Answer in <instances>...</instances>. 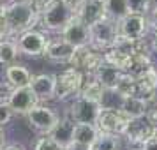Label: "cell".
<instances>
[{"instance_id":"cell-22","label":"cell","mask_w":157,"mask_h":150,"mask_svg":"<svg viewBox=\"0 0 157 150\" xmlns=\"http://www.w3.org/2000/svg\"><path fill=\"white\" fill-rule=\"evenodd\" d=\"M120 71H117V69H113L111 65H106L102 64L97 69V71L92 74V78L99 83L104 90H115V87H117V81H118V78H120Z\"/></svg>"},{"instance_id":"cell-5","label":"cell","mask_w":157,"mask_h":150,"mask_svg":"<svg viewBox=\"0 0 157 150\" xmlns=\"http://www.w3.org/2000/svg\"><path fill=\"white\" fill-rule=\"evenodd\" d=\"M104 64L102 60V53L94 50L92 46H83V48H76L72 53L71 60H69V67L76 69V71L83 72L85 76H92L94 72Z\"/></svg>"},{"instance_id":"cell-21","label":"cell","mask_w":157,"mask_h":150,"mask_svg":"<svg viewBox=\"0 0 157 150\" xmlns=\"http://www.w3.org/2000/svg\"><path fill=\"white\" fill-rule=\"evenodd\" d=\"M99 136V129L92 124H76L72 133V143L81 147H92L95 138Z\"/></svg>"},{"instance_id":"cell-11","label":"cell","mask_w":157,"mask_h":150,"mask_svg":"<svg viewBox=\"0 0 157 150\" xmlns=\"http://www.w3.org/2000/svg\"><path fill=\"white\" fill-rule=\"evenodd\" d=\"M39 104L37 97L30 88H14L11 97L7 99V106L11 108L13 115H27Z\"/></svg>"},{"instance_id":"cell-18","label":"cell","mask_w":157,"mask_h":150,"mask_svg":"<svg viewBox=\"0 0 157 150\" xmlns=\"http://www.w3.org/2000/svg\"><path fill=\"white\" fill-rule=\"evenodd\" d=\"M4 76H6V81H7L13 88H29L34 74H32L25 65L13 64V65H7V67H6Z\"/></svg>"},{"instance_id":"cell-46","label":"cell","mask_w":157,"mask_h":150,"mask_svg":"<svg viewBox=\"0 0 157 150\" xmlns=\"http://www.w3.org/2000/svg\"><path fill=\"white\" fill-rule=\"evenodd\" d=\"M102 2H104V0H102Z\"/></svg>"},{"instance_id":"cell-7","label":"cell","mask_w":157,"mask_h":150,"mask_svg":"<svg viewBox=\"0 0 157 150\" xmlns=\"http://www.w3.org/2000/svg\"><path fill=\"white\" fill-rule=\"evenodd\" d=\"M60 120V115L50 106H43V104H37L29 115H27V122H29V125L36 133L39 134H50L53 127L58 124Z\"/></svg>"},{"instance_id":"cell-2","label":"cell","mask_w":157,"mask_h":150,"mask_svg":"<svg viewBox=\"0 0 157 150\" xmlns=\"http://www.w3.org/2000/svg\"><path fill=\"white\" fill-rule=\"evenodd\" d=\"M72 18H74V13L65 6L62 0H51L41 11L39 23L48 32H62Z\"/></svg>"},{"instance_id":"cell-30","label":"cell","mask_w":157,"mask_h":150,"mask_svg":"<svg viewBox=\"0 0 157 150\" xmlns=\"http://www.w3.org/2000/svg\"><path fill=\"white\" fill-rule=\"evenodd\" d=\"M131 14H147L150 11V0H127Z\"/></svg>"},{"instance_id":"cell-40","label":"cell","mask_w":157,"mask_h":150,"mask_svg":"<svg viewBox=\"0 0 157 150\" xmlns=\"http://www.w3.org/2000/svg\"><path fill=\"white\" fill-rule=\"evenodd\" d=\"M32 4H34V7L39 11V14H41V11H43V7L48 4V2H51V0H30Z\"/></svg>"},{"instance_id":"cell-9","label":"cell","mask_w":157,"mask_h":150,"mask_svg":"<svg viewBox=\"0 0 157 150\" xmlns=\"http://www.w3.org/2000/svg\"><path fill=\"white\" fill-rule=\"evenodd\" d=\"M60 37L65 43L71 44L74 50L83 48V46H90V27H86L85 23H81L74 16L71 21L67 23V27L60 32Z\"/></svg>"},{"instance_id":"cell-23","label":"cell","mask_w":157,"mask_h":150,"mask_svg":"<svg viewBox=\"0 0 157 150\" xmlns=\"http://www.w3.org/2000/svg\"><path fill=\"white\" fill-rule=\"evenodd\" d=\"M102 60H104L106 65H111L113 69H117V71H120V72H127L129 64H131V57L124 55L122 51L115 50V48L104 51L102 53Z\"/></svg>"},{"instance_id":"cell-1","label":"cell","mask_w":157,"mask_h":150,"mask_svg":"<svg viewBox=\"0 0 157 150\" xmlns=\"http://www.w3.org/2000/svg\"><path fill=\"white\" fill-rule=\"evenodd\" d=\"M2 11L6 14L11 37L20 36L27 30H32L39 23V11L34 7L30 0H9L2 4Z\"/></svg>"},{"instance_id":"cell-20","label":"cell","mask_w":157,"mask_h":150,"mask_svg":"<svg viewBox=\"0 0 157 150\" xmlns=\"http://www.w3.org/2000/svg\"><path fill=\"white\" fill-rule=\"evenodd\" d=\"M136 83H138V95L148 101L150 94L157 88V71L154 67L141 71L136 76Z\"/></svg>"},{"instance_id":"cell-17","label":"cell","mask_w":157,"mask_h":150,"mask_svg":"<svg viewBox=\"0 0 157 150\" xmlns=\"http://www.w3.org/2000/svg\"><path fill=\"white\" fill-rule=\"evenodd\" d=\"M74 125H76V124H74L71 118L64 117V118H60V120H58V124L53 127V131H51L48 136L57 143L60 150H65V148H69V147L72 145V133H74Z\"/></svg>"},{"instance_id":"cell-6","label":"cell","mask_w":157,"mask_h":150,"mask_svg":"<svg viewBox=\"0 0 157 150\" xmlns=\"http://www.w3.org/2000/svg\"><path fill=\"white\" fill-rule=\"evenodd\" d=\"M16 46H18V51L20 55H25V57L36 58L44 55L46 51V44H48V37L44 36L41 30H27L20 36H16L14 39Z\"/></svg>"},{"instance_id":"cell-8","label":"cell","mask_w":157,"mask_h":150,"mask_svg":"<svg viewBox=\"0 0 157 150\" xmlns=\"http://www.w3.org/2000/svg\"><path fill=\"white\" fill-rule=\"evenodd\" d=\"M99 113V102H92V101H86L83 97H74L69 104L67 118H71L74 124H92V125H95Z\"/></svg>"},{"instance_id":"cell-33","label":"cell","mask_w":157,"mask_h":150,"mask_svg":"<svg viewBox=\"0 0 157 150\" xmlns=\"http://www.w3.org/2000/svg\"><path fill=\"white\" fill-rule=\"evenodd\" d=\"M9 37H11L9 25H7V20H6V14L2 11V6H0V41L2 39H9Z\"/></svg>"},{"instance_id":"cell-16","label":"cell","mask_w":157,"mask_h":150,"mask_svg":"<svg viewBox=\"0 0 157 150\" xmlns=\"http://www.w3.org/2000/svg\"><path fill=\"white\" fill-rule=\"evenodd\" d=\"M74 48L69 43H65L62 37L58 39H48L46 44V51H44V57L50 58L51 62H62V64H69Z\"/></svg>"},{"instance_id":"cell-19","label":"cell","mask_w":157,"mask_h":150,"mask_svg":"<svg viewBox=\"0 0 157 150\" xmlns=\"http://www.w3.org/2000/svg\"><path fill=\"white\" fill-rule=\"evenodd\" d=\"M148 101L134 95V97H125L124 104L120 108V113L124 117H127L129 120H136V118H145L148 113Z\"/></svg>"},{"instance_id":"cell-45","label":"cell","mask_w":157,"mask_h":150,"mask_svg":"<svg viewBox=\"0 0 157 150\" xmlns=\"http://www.w3.org/2000/svg\"><path fill=\"white\" fill-rule=\"evenodd\" d=\"M0 4H4V0H0Z\"/></svg>"},{"instance_id":"cell-35","label":"cell","mask_w":157,"mask_h":150,"mask_svg":"<svg viewBox=\"0 0 157 150\" xmlns=\"http://www.w3.org/2000/svg\"><path fill=\"white\" fill-rule=\"evenodd\" d=\"M141 150H157V129H154L152 138L147 140V141L141 145Z\"/></svg>"},{"instance_id":"cell-29","label":"cell","mask_w":157,"mask_h":150,"mask_svg":"<svg viewBox=\"0 0 157 150\" xmlns=\"http://www.w3.org/2000/svg\"><path fill=\"white\" fill-rule=\"evenodd\" d=\"M122 104H124V97L117 90H104L99 101L101 110H109V111H120Z\"/></svg>"},{"instance_id":"cell-25","label":"cell","mask_w":157,"mask_h":150,"mask_svg":"<svg viewBox=\"0 0 157 150\" xmlns=\"http://www.w3.org/2000/svg\"><path fill=\"white\" fill-rule=\"evenodd\" d=\"M104 11H106L108 18H111L117 23L124 20L127 14H131L127 0H104Z\"/></svg>"},{"instance_id":"cell-15","label":"cell","mask_w":157,"mask_h":150,"mask_svg":"<svg viewBox=\"0 0 157 150\" xmlns=\"http://www.w3.org/2000/svg\"><path fill=\"white\" fill-rule=\"evenodd\" d=\"M74 16L78 18L81 23H85L86 27H92L94 23H97L106 16L104 11V2L102 0H85L79 9L74 13Z\"/></svg>"},{"instance_id":"cell-26","label":"cell","mask_w":157,"mask_h":150,"mask_svg":"<svg viewBox=\"0 0 157 150\" xmlns=\"http://www.w3.org/2000/svg\"><path fill=\"white\" fill-rule=\"evenodd\" d=\"M115 90L120 94L122 97H134L138 95V83H136V76L129 74V72H122L118 81H117V87Z\"/></svg>"},{"instance_id":"cell-3","label":"cell","mask_w":157,"mask_h":150,"mask_svg":"<svg viewBox=\"0 0 157 150\" xmlns=\"http://www.w3.org/2000/svg\"><path fill=\"white\" fill-rule=\"evenodd\" d=\"M117 37H118V23L108 16L90 27V46L101 53L111 50Z\"/></svg>"},{"instance_id":"cell-14","label":"cell","mask_w":157,"mask_h":150,"mask_svg":"<svg viewBox=\"0 0 157 150\" xmlns=\"http://www.w3.org/2000/svg\"><path fill=\"white\" fill-rule=\"evenodd\" d=\"M154 134V127L148 124L147 118H136V120H129L125 131L122 133V138H125L129 143L132 145H143V143L150 140Z\"/></svg>"},{"instance_id":"cell-27","label":"cell","mask_w":157,"mask_h":150,"mask_svg":"<svg viewBox=\"0 0 157 150\" xmlns=\"http://www.w3.org/2000/svg\"><path fill=\"white\" fill-rule=\"evenodd\" d=\"M102 92H104V88H102L95 79L94 78L86 79V76H85V81H83V85L79 88L78 97H83V99L92 101V102H99L101 97H102Z\"/></svg>"},{"instance_id":"cell-28","label":"cell","mask_w":157,"mask_h":150,"mask_svg":"<svg viewBox=\"0 0 157 150\" xmlns=\"http://www.w3.org/2000/svg\"><path fill=\"white\" fill-rule=\"evenodd\" d=\"M120 140L122 136L117 134H108V133H101L92 143L90 150H120Z\"/></svg>"},{"instance_id":"cell-4","label":"cell","mask_w":157,"mask_h":150,"mask_svg":"<svg viewBox=\"0 0 157 150\" xmlns=\"http://www.w3.org/2000/svg\"><path fill=\"white\" fill-rule=\"evenodd\" d=\"M83 81H85V74L72 67H67L62 72L55 74V99L53 101H67L78 97Z\"/></svg>"},{"instance_id":"cell-37","label":"cell","mask_w":157,"mask_h":150,"mask_svg":"<svg viewBox=\"0 0 157 150\" xmlns=\"http://www.w3.org/2000/svg\"><path fill=\"white\" fill-rule=\"evenodd\" d=\"M62 2H64V4H65L69 9H71L72 13H76V11L79 9V6H81L85 0H62Z\"/></svg>"},{"instance_id":"cell-47","label":"cell","mask_w":157,"mask_h":150,"mask_svg":"<svg viewBox=\"0 0 157 150\" xmlns=\"http://www.w3.org/2000/svg\"><path fill=\"white\" fill-rule=\"evenodd\" d=\"M0 6H2V4H0Z\"/></svg>"},{"instance_id":"cell-13","label":"cell","mask_w":157,"mask_h":150,"mask_svg":"<svg viewBox=\"0 0 157 150\" xmlns=\"http://www.w3.org/2000/svg\"><path fill=\"white\" fill-rule=\"evenodd\" d=\"M29 88L37 97L39 104L44 101H53L55 99V74H50V72L34 74Z\"/></svg>"},{"instance_id":"cell-36","label":"cell","mask_w":157,"mask_h":150,"mask_svg":"<svg viewBox=\"0 0 157 150\" xmlns=\"http://www.w3.org/2000/svg\"><path fill=\"white\" fill-rule=\"evenodd\" d=\"M147 120H148V124L152 125L154 129H157V106H154L152 110H148V113H147V117H145Z\"/></svg>"},{"instance_id":"cell-24","label":"cell","mask_w":157,"mask_h":150,"mask_svg":"<svg viewBox=\"0 0 157 150\" xmlns=\"http://www.w3.org/2000/svg\"><path fill=\"white\" fill-rule=\"evenodd\" d=\"M20 57V51L16 46L14 39L9 37V39H2L0 41V65L7 67V65L16 64V60Z\"/></svg>"},{"instance_id":"cell-32","label":"cell","mask_w":157,"mask_h":150,"mask_svg":"<svg viewBox=\"0 0 157 150\" xmlns=\"http://www.w3.org/2000/svg\"><path fill=\"white\" fill-rule=\"evenodd\" d=\"M13 111H11V108L7 106V102H0V129H4L7 125L9 122L13 120Z\"/></svg>"},{"instance_id":"cell-10","label":"cell","mask_w":157,"mask_h":150,"mask_svg":"<svg viewBox=\"0 0 157 150\" xmlns=\"http://www.w3.org/2000/svg\"><path fill=\"white\" fill-rule=\"evenodd\" d=\"M129 118L124 117L120 111H109V110H101L99 118L95 122V127L101 133H108V134H117L122 136V133L127 127Z\"/></svg>"},{"instance_id":"cell-34","label":"cell","mask_w":157,"mask_h":150,"mask_svg":"<svg viewBox=\"0 0 157 150\" xmlns=\"http://www.w3.org/2000/svg\"><path fill=\"white\" fill-rule=\"evenodd\" d=\"M13 87L9 85L7 81H0V102H7V99L13 94Z\"/></svg>"},{"instance_id":"cell-43","label":"cell","mask_w":157,"mask_h":150,"mask_svg":"<svg viewBox=\"0 0 157 150\" xmlns=\"http://www.w3.org/2000/svg\"><path fill=\"white\" fill-rule=\"evenodd\" d=\"M152 9H157V0H150V11Z\"/></svg>"},{"instance_id":"cell-42","label":"cell","mask_w":157,"mask_h":150,"mask_svg":"<svg viewBox=\"0 0 157 150\" xmlns=\"http://www.w3.org/2000/svg\"><path fill=\"white\" fill-rule=\"evenodd\" d=\"M148 101H152V102H154V106H157V88H155V90H154L152 94H150Z\"/></svg>"},{"instance_id":"cell-12","label":"cell","mask_w":157,"mask_h":150,"mask_svg":"<svg viewBox=\"0 0 157 150\" xmlns=\"http://www.w3.org/2000/svg\"><path fill=\"white\" fill-rule=\"evenodd\" d=\"M148 30V20L143 14H127L118 21V34L127 39H145Z\"/></svg>"},{"instance_id":"cell-39","label":"cell","mask_w":157,"mask_h":150,"mask_svg":"<svg viewBox=\"0 0 157 150\" xmlns=\"http://www.w3.org/2000/svg\"><path fill=\"white\" fill-rule=\"evenodd\" d=\"M2 150H27L21 143H6Z\"/></svg>"},{"instance_id":"cell-41","label":"cell","mask_w":157,"mask_h":150,"mask_svg":"<svg viewBox=\"0 0 157 150\" xmlns=\"http://www.w3.org/2000/svg\"><path fill=\"white\" fill-rule=\"evenodd\" d=\"M65 150H90V147H81V145H76V143H72L69 148H65Z\"/></svg>"},{"instance_id":"cell-44","label":"cell","mask_w":157,"mask_h":150,"mask_svg":"<svg viewBox=\"0 0 157 150\" xmlns=\"http://www.w3.org/2000/svg\"><path fill=\"white\" fill-rule=\"evenodd\" d=\"M155 48H157V37H155Z\"/></svg>"},{"instance_id":"cell-31","label":"cell","mask_w":157,"mask_h":150,"mask_svg":"<svg viewBox=\"0 0 157 150\" xmlns=\"http://www.w3.org/2000/svg\"><path fill=\"white\" fill-rule=\"evenodd\" d=\"M34 150H60V148H58V145L51 140L50 136L44 134V136H41V138L36 141Z\"/></svg>"},{"instance_id":"cell-38","label":"cell","mask_w":157,"mask_h":150,"mask_svg":"<svg viewBox=\"0 0 157 150\" xmlns=\"http://www.w3.org/2000/svg\"><path fill=\"white\" fill-rule=\"evenodd\" d=\"M148 13H150L148 25H150L154 30H155V34H157V9H152V11H148Z\"/></svg>"}]
</instances>
